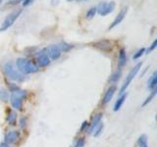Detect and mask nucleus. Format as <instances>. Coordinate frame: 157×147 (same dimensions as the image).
<instances>
[{"mask_svg": "<svg viewBox=\"0 0 157 147\" xmlns=\"http://www.w3.org/2000/svg\"><path fill=\"white\" fill-rule=\"evenodd\" d=\"M0 147H10V146H9V144H7V143H5V142H3V143L0 144Z\"/></svg>", "mask_w": 157, "mask_h": 147, "instance_id": "nucleus-33", "label": "nucleus"}, {"mask_svg": "<svg viewBox=\"0 0 157 147\" xmlns=\"http://www.w3.org/2000/svg\"><path fill=\"white\" fill-rule=\"evenodd\" d=\"M46 52H48V54H47L48 57L51 58L52 60H54V61L60 58L61 53H62L58 45H51V46H49L46 49Z\"/></svg>", "mask_w": 157, "mask_h": 147, "instance_id": "nucleus-10", "label": "nucleus"}, {"mask_svg": "<svg viewBox=\"0 0 157 147\" xmlns=\"http://www.w3.org/2000/svg\"><path fill=\"white\" fill-rule=\"evenodd\" d=\"M10 91L12 92L11 96H10V102L14 109L21 110L23 106V99L27 98V91L20 89L18 86L15 85H10Z\"/></svg>", "mask_w": 157, "mask_h": 147, "instance_id": "nucleus-1", "label": "nucleus"}, {"mask_svg": "<svg viewBox=\"0 0 157 147\" xmlns=\"http://www.w3.org/2000/svg\"><path fill=\"white\" fill-rule=\"evenodd\" d=\"M127 64V54H126V50L124 48L120 49L119 52V58H118V69L121 70V69L124 67Z\"/></svg>", "mask_w": 157, "mask_h": 147, "instance_id": "nucleus-14", "label": "nucleus"}, {"mask_svg": "<svg viewBox=\"0 0 157 147\" xmlns=\"http://www.w3.org/2000/svg\"><path fill=\"white\" fill-rule=\"evenodd\" d=\"M26 124H27V119L26 118H22L21 120H20V126L24 129L25 126H26Z\"/></svg>", "mask_w": 157, "mask_h": 147, "instance_id": "nucleus-31", "label": "nucleus"}, {"mask_svg": "<svg viewBox=\"0 0 157 147\" xmlns=\"http://www.w3.org/2000/svg\"><path fill=\"white\" fill-rule=\"evenodd\" d=\"M141 66H142V63H141V62L137 63L136 65L129 72V74H128L127 77H126V80H125V81H124V85H122L121 89H120V93H124V92H125V90L127 89V87L131 85V82L132 81V80H134L135 77L137 75V73L140 72Z\"/></svg>", "mask_w": 157, "mask_h": 147, "instance_id": "nucleus-5", "label": "nucleus"}, {"mask_svg": "<svg viewBox=\"0 0 157 147\" xmlns=\"http://www.w3.org/2000/svg\"><path fill=\"white\" fill-rule=\"evenodd\" d=\"M147 144V136L142 134L139 137V139H137V145L140 147L144 146V145H146Z\"/></svg>", "mask_w": 157, "mask_h": 147, "instance_id": "nucleus-23", "label": "nucleus"}, {"mask_svg": "<svg viewBox=\"0 0 157 147\" xmlns=\"http://www.w3.org/2000/svg\"><path fill=\"white\" fill-rule=\"evenodd\" d=\"M90 126V124L86 122V121H85V122H82V126H81V129H80V131L81 132H82V131H85L87 127Z\"/></svg>", "mask_w": 157, "mask_h": 147, "instance_id": "nucleus-28", "label": "nucleus"}, {"mask_svg": "<svg viewBox=\"0 0 157 147\" xmlns=\"http://www.w3.org/2000/svg\"><path fill=\"white\" fill-rule=\"evenodd\" d=\"M144 52H145V48H140V50L136 51V53H135V55L132 56V59H134V60H137V59H140L142 55H144Z\"/></svg>", "mask_w": 157, "mask_h": 147, "instance_id": "nucleus-24", "label": "nucleus"}, {"mask_svg": "<svg viewBox=\"0 0 157 147\" xmlns=\"http://www.w3.org/2000/svg\"><path fill=\"white\" fill-rule=\"evenodd\" d=\"M19 136H20V134L19 131L17 130H10L9 132H7L6 134H5V143L7 144H12V143H15L18 139H19Z\"/></svg>", "mask_w": 157, "mask_h": 147, "instance_id": "nucleus-11", "label": "nucleus"}, {"mask_svg": "<svg viewBox=\"0 0 157 147\" xmlns=\"http://www.w3.org/2000/svg\"><path fill=\"white\" fill-rule=\"evenodd\" d=\"M78 2H82V1H87V0H77Z\"/></svg>", "mask_w": 157, "mask_h": 147, "instance_id": "nucleus-34", "label": "nucleus"}, {"mask_svg": "<svg viewBox=\"0 0 157 147\" xmlns=\"http://www.w3.org/2000/svg\"><path fill=\"white\" fill-rule=\"evenodd\" d=\"M68 2H72V1H74V0H67Z\"/></svg>", "mask_w": 157, "mask_h": 147, "instance_id": "nucleus-35", "label": "nucleus"}, {"mask_svg": "<svg viewBox=\"0 0 157 147\" xmlns=\"http://www.w3.org/2000/svg\"><path fill=\"white\" fill-rule=\"evenodd\" d=\"M86 144V140L83 137H80V138H78V140L76 141V144H75V147H83Z\"/></svg>", "mask_w": 157, "mask_h": 147, "instance_id": "nucleus-26", "label": "nucleus"}, {"mask_svg": "<svg viewBox=\"0 0 157 147\" xmlns=\"http://www.w3.org/2000/svg\"><path fill=\"white\" fill-rule=\"evenodd\" d=\"M16 65L20 73L23 75H29V74H34L38 71V67L33 62L25 58H19L16 61Z\"/></svg>", "mask_w": 157, "mask_h": 147, "instance_id": "nucleus-2", "label": "nucleus"}, {"mask_svg": "<svg viewBox=\"0 0 157 147\" xmlns=\"http://www.w3.org/2000/svg\"><path fill=\"white\" fill-rule=\"evenodd\" d=\"M23 1H24V0H10V1H8L6 3V6H15V5L21 3Z\"/></svg>", "mask_w": 157, "mask_h": 147, "instance_id": "nucleus-27", "label": "nucleus"}, {"mask_svg": "<svg viewBox=\"0 0 157 147\" xmlns=\"http://www.w3.org/2000/svg\"><path fill=\"white\" fill-rule=\"evenodd\" d=\"M156 92H157V89L155 88V89H153L151 92H150V94L148 95V97L146 98L145 99V101L142 103V106H145V105H147L148 104L149 102H151L152 101V99H153V98L155 97V95H156Z\"/></svg>", "mask_w": 157, "mask_h": 147, "instance_id": "nucleus-22", "label": "nucleus"}, {"mask_svg": "<svg viewBox=\"0 0 157 147\" xmlns=\"http://www.w3.org/2000/svg\"><path fill=\"white\" fill-rule=\"evenodd\" d=\"M33 2H34V0H24V1L22 2V4H23L24 7H28L31 4H33Z\"/></svg>", "mask_w": 157, "mask_h": 147, "instance_id": "nucleus-30", "label": "nucleus"}, {"mask_svg": "<svg viewBox=\"0 0 157 147\" xmlns=\"http://www.w3.org/2000/svg\"><path fill=\"white\" fill-rule=\"evenodd\" d=\"M121 75H122V72L121 70H117L115 73H113L112 75L110 76V78H109V81L110 82H117L118 81L120 80V77H121Z\"/></svg>", "mask_w": 157, "mask_h": 147, "instance_id": "nucleus-19", "label": "nucleus"}, {"mask_svg": "<svg viewBox=\"0 0 157 147\" xmlns=\"http://www.w3.org/2000/svg\"><path fill=\"white\" fill-rule=\"evenodd\" d=\"M59 3H60V0H51L50 1V4L52 6H57Z\"/></svg>", "mask_w": 157, "mask_h": 147, "instance_id": "nucleus-32", "label": "nucleus"}, {"mask_svg": "<svg viewBox=\"0 0 157 147\" xmlns=\"http://www.w3.org/2000/svg\"><path fill=\"white\" fill-rule=\"evenodd\" d=\"M156 46H157V40L155 39V40L152 42V44L150 45V47L148 48V50H147V53H149V52H151V51H153L154 49L156 48Z\"/></svg>", "mask_w": 157, "mask_h": 147, "instance_id": "nucleus-29", "label": "nucleus"}, {"mask_svg": "<svg viewBox=\"0 0 157 147\" xmlns=\"http://www.w3.org/2000/svg\"><path fill=\"white\" fill-rule=\"evenodd\" d=\"M115 91H116V86L115 85H112V86H110L109 88H108L107 91L105 92V94H104V97H103V99H102V102H101L102 104H107V103L112 99V97L114 96Z\"/></svg>", "mask_w": 157, "mask_h": 147, "instance_id": "nucleus-12", "label": "nucleus"}, {"mask_svg": "<svg viewBox=\"0 0 157 147\" xmlns=\"http://www.w3.org/2000/svg\"><path fill=\"white\" fill-rule=\"evenodd\" d=\"M141 147H148V146H147V144H146V145H144V146H141Z\"/></svg>", "mask_w": 157, "mask_h": 147, "instance_id": "nucleus-36", "label": "nucleus"}, {"mask_svg": "<svg viewBox=\"0 0 157 147\" xmlns=\"http://www.w3.org/2000/svg\"><path fill=\"white\" fill-rule=\"evenodd\" d=\"M7 122L11 126L16 125V122H17V114H16V112L9 111L8 115H7Z\"/></svg>", "mask_w": 157, "mask_h": 147, "instance_id": "nucleus-17", "label": "nucleus"}, {"mask_svg": "<svg viewBox=\"0 0 157 147\" xmlns=\"http://www.w3.org/2000/svg\"><path fill=\"white\" fill-rule=\"evenodd\" d=\"M21 14H22V9L14 10L13 12L10 13L8 16L4 19L1 26H0V32H5V31H7L9 28H11L14 24V23L17 21V19L20 17Z\"/></svg>", "mask_w": 157, "mask_h": 147, "instance_id": "nucleus-4", "label": "nucleus"}, {"mask_svg": "<svg viewBox=\"0 0 157 147\" xmlns=\"http://www.w3.org/2000/svg\"><path fill=\"white\" fill-rule=\"evenodd\" d=\"M93 46L95 48L99 49L100 51L105 52V53H109L112 51V42L109 40H100L97 41L93 44Z\"/></svg>", "mask_w": 157, "mask_h": 147, "instance_id": "nucleus-7", "label": "nucleus"}, {"mask_svg": "<svg viewBox=\"0 0 157 147\" xmlns=\"http://www.w3.org/2000/svg\"><path fill=\"white\" fill-rule=\"evenodd\" d=\"M58 46H59V48H60L61 52H68L74 47L73 45H71V44H69V43H67L65 41H61L60 43L58 44Z\"/></svg>", "mask_w": 157, "mask_h": 147, "instance_id": "nucleus-18", "label": "nucleus"}, {"mask_svg": "<svg viewBox=\"0 0 157 147\" xmlns=\"http://www.w3.org/2000/svg\"><path fill=\"white\" fill-rule=\"evenodd\" d=\"M3 71L8 78L15 81H24L26 77L22 73H20L19 70L15 68V65L12 62H7L3 67Z\"/></svg>", "mask_w": 157, "mask_h": 147, "instance_id": "nucleus-3", "label": "nucleus"}, {"mask_svg": "<svg viewBox=\"0 0 157 147\" xmlns=\"http://www.w3.org/2000/svg\"><path fill=\"white\" fill-rule=\"evenodd\" d=\"M96 14V8L95 7H91L88 11L86 12V18L87 19H91L94 17V15Z\"/></svg>", "mask_w": 157, "mask_h": 147, "instance_id": "nucleus-25", "label": "nucleus"}, {"mask_svg": "<svg viewBox=\"0 0 157 147\" xmlns=\"http://www.w3.org/2000/svg\"><path fill=\"white\" fill-rule=\"evenodd\" d=\"M1 2H2V0H0V4H1Z\"/></svg>", "mask_w": 157, "mask_h": 147, "instance_id": "nucleus-37", "label": "nucleus"}, {"mask_svg": "<svg viewBox=\"0 0 157 147\" xmlns=\"http://www.w3.org/2000/svg\"><path fill=\"white\" fill-rule=\"evenodd\" d=\"M8 98H9L8 91L6 89H4V88H0V100L6 102L8 101Z\"/></svg>", "mask_w": 157, "mask_h": 147, "instance_id": "nucleus-21", "label": "nucleus"}, {"mask_svg": "<svg viewBox=\"0 0 157 147\" xmlns=\"http://www.w3.org/2000/svg\"><path fill=\"white\" fill-rule=\"evenodd\" d=\"M127 12H128V7H125V8H123L121 11L119 12V14L117 15L116 16V18L114 19V21L112 22V24L109 26V28H108V29L109 31H111V29H113L115 27H117L118 24H121V22L124 20V18L126 17V14H127Z\"/></svg>", "mask_w": 157, "mask_h": 147, "instance_id": "nucleus-9", "label": "nucleus"}, {"mask_svg": "<svg viewBox=\"0 0 157 147\" xmlns=\"http://www.w3.org/2000/svg\"><path fill=\"white\" fill-rule=\"evenodd\" d=\"M156 86H157V74H156V72H154L153 75H152L151 77L149 78L148 85H147V87H148L149 89L153 90L156 88Z\"/></svg>", "mask_w": 157, "mask_h": 147, "instance_id": "nucleus-16", "label": "nucleus"}, {"mask_svg": "<svg viewBox=\"0 0 157 147\" xmlns=\"http://www.w3.org/2000/svg\"><path fill=\"white\" fill-rule=\"evenodd\" d=\"M102 114L101 113H99V114H96V115H94V117L92 118V120H91V123L90 124V129H88V132L90 134H92V131H93V130L95 129V126L99 124V123H101V120H102Z\"/></svg>", "mask_w": 157, "mask_h": 147, "instance_id": "nucleus-13", "label": "nucleus"}, {"mask_svg": "<svg viewBox=\"0 0 157 147\" xmlns=\"http://www.w3.org/2000/svg\"><path fill=\"white\" fill-rule=\"evenodd\" d=\"M127 95H128V93H127V92H126V93H123V94H122L119 98H118V100L116 101L115 105H114V111H115V112H117V111H119V110H120V108L122 107L123 103H124L125 100H126Z\"/></svg>", "mask_w": 157, "mask_h": 147, "instance_id": "nucleus-15", "label": "nucleus"}, {"mask_svg": "<svg viewBox=\"0 0 157 147\" xmlns=\"http://www.w3.org/2000/svg\"><path fill=\"white\" fill-rule=\"evenodd\" d=\"M103 127H104V125H103L102 123H99V124H98V125L95 126V129L93 130V131H92L93 135H94L95 137L99 135V134H101V132H102V130H103Z\"/></svg>", "mask_w": 157, "mask_h": 147, "instance_id": "nucleus-20", "label": "nucleus"}, {"mask_svg": "<svg viewBox=\"0 0 157 147\" xmlns=\"http://www.w3.org/2000/svg\"><path fill=\"white\" fill-rule=\"evenodd\" d=\"M116 4L114 1L110 2H100L98 4V7L96 8V12L100 15V16H107L108 14H110L111 12L114 11Z\"/></svg>", "mask_w": 157, "mask_h": 147, "instance_id": "nucleus-6", "label": "nucleus"}, {"mask_svg": "<svg viewBox=\"0 0 157 147\" xmlns=\"http://www.w3.org/2000/svg\"><path fill=\"white\" fill-rule=\"evenodd\" d=\"M37 64L39 67H47L50 64V58L46 53V49L40 51L37 55Z\"/></svg>", "mask_w": 157, "mask_h": 147, "instance_id": "nucleus-8", "label": "nucleus"}]
</instances>
